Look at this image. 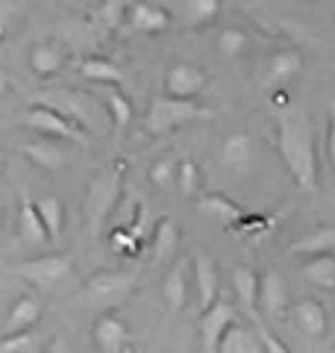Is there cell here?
I'll use <instances>...</instances> for the list:
<instances>
[{
  "label": "cell",
  "instance_id": "cell-31",
  "mask_svg": "<svg viewBox=\"0 0 335 353\" xmlns=\"http://www.w3.org/2000/svg\"><path fill=\"white\" fill-rule=\"evenodd\" d=\"M250 48V36L244 30L238 27H227V30H221V36H218V53L223 59H238L244 57Z\"/></svg>",
  "mask_w": 335,
  "mask_h": 353
},
{
  "label": "cell",
  "instance_id": "cell-39",
  "mask_svg": "<svg viewBox=\"0 0 335 353\" xmlns=\"http://www.w3.org/2000/svg\"><path fill=\"white\" fill-rule=\"evenodd\" d=\"M15 15H18V6L15 3H0V41H3L9 32H12Z\"/></svg>",
  "mask_w": 335,
  "mask_h": 353
},
{
  "label": "cell",
  "instance_id": "cell-21",
  "mask_svg": "<svg viewBox=\"0 0 335 353\" xmlns=\"http://www.w3.org/2000/svg\"><path fill=\"white\" fill-rule=\"evenodd\" d=\"M18 233H21V241H27V245H50V236H48V227L41 224V215L36 209V201H30L24 197L21 201V212H18Z\"/></svg>",
  "mask_w": 335,
  "mask_h": 353
},
{
  "label": "cell",
  "instance_id": "cell-8",
  "mask_svg": "<svg viewBox=\"0 0 335 353\" xmlns=\"http://www.w3.org/2000/svg\"><path fill=\"white\" fill-rule=\"evenodd\" d=\"M171 21H180L185 30L209 27L221 12V0H162L159 3Z\"/></svg>",
  "mask_w": 335,
  "mask_h": 353
},
{
  "label": "cell",
  "instance_id": "cell-34",
  "mask_svg": "<svg viewBox=\"0 0 335 353\" xmlns=\"http://www.w3.org/2000/svg\"><path fill=\"white\" fill-rule=\"evenodd\" d=\"M176 185L185 197H197L200 194V168L194 159H183L176 165Z\"/></svg>",
  "mask_w": 335,
  "mask_h": 353
},
{
  "label": "cell",
  "instance_id": "cell-13",
  "mask_svg": "<svg viewBox=\"0 0 335 353\" xmlns=\"http://www.w3.org/2000/svg\"><path fill=\"white\" fill-rule=\"evenodd\" d=\"M221 162L236 176H247L256 165V141L247 132H232L221 145Z\"/></svg>",
  "mask_w": 335,
  "mask_h": 353
},
{
  "label": "cell",
  "instance_id": "cell-15",
  "mask_svg": "<svg viewBox=\"0 0 335 353\" xmlns=\"http://www.w3.org/2000/svg\"><path fill=\"white\" fill-rule=\"evenodd\" d=\"M44 312L41 297L36 294H24L18 297L15 306L9 309L6 324H3V336H21V333H32V327L39 324V318Z\"/></svg>",
  "mask_w": 335,
  "mask_h": 353
},
{
  "label": "cell",
  "instance_id": "cell-44",
  "mask_svg": "<svg viewBox=\"0 0 335 353\" xmlns=\"http://www.w3.org/2000/svg\"><path fill=\"white\" fill-rule=\"evenodd\" d=\"M0 221H3V203H0Z\"/></svg>",
  "mask_w": 335,
  "mask_h": 353
},
{
  "label": "cell",
  "instance_id": "cell-14",
  "mask_svg": "<svg viewBox=\"0 0 335 353\" xmlns=\"http://www.w3.org/2000/svg\"><path fill=\"white\" fill-rule=\"evenodd\" d=\"M92 339L103 353H124L130 347V327L121 321L118 315L106 312V315H100L94 321Z\"/></svg>",
  "mask_w": 335,
  "mask_h": 353
},
{
  "label": "cell",
  "instance_id": "cell-9",
  "mask_svg": "<svg viewBox=\"0 0 335 353\" xmlns=\"http://www.w3.org/2000/svg\"><path fill=\"white\" fill-rule=\"evenodd\" d=\"M174 21L171 15L165 12L159 3H148V0H139V3H130V15H127V24H124V36H159L171 27Z\"/></svg>",
  "mask_w": 335,
  "mask_h": 353
},
{
  "label": "cell",
  "instance_id": "cell-17",
  "mask_svg": "<svg viewBox=\"0 0 335 353\" xmlns=\"http://www.w3.org/2000/svg\"><path fill=\"white\" fill-rule=\"evenodd\" d=\"M32 106H48L56 109L59 115H65L77 127H85L88 124V112L80 97H74L71 92H41V94H32Z\"/></svg>",
  "mask_w": 335,
  "mask_h": 353
},
{
  "label": "cell",
  "instance_id": "cell-32",
  "mask_svg": "<svg viewBox=\"0 0 335 353\" xmlns=\"http://www.w3.org/2000/svg\"><path fill=\"white\" fill-rule=\"evenodd\" d=\"M127 15H130V3H127V0H106V3H100V9H97V21L109 32H121V30H124Z\"/></svg>",
  "mask_w": 335,
  "mask_h": 353
},
{
  "label": "cell",
  "instance_id": "cell-19",
  "mask_svg": "<svg viewBox=\"0 0 335 353\" xmlns=\"http://www.w3.org/2000/svg\"><path fill=\"white\" fill-rule=\"evenodd\" d=\"M197 209H200L203 215L215 218L218 224H223V227H238L241 221H244V209H241L236 201L223 197V194H200Z\"/></svg>",
  "mask_w": 335,
  "mask_h": 353
},
{
  "label": "cell",
  "instance_id": "cell-12",
  "mask_svg": "<svg viewBox=\"0 0 335 353\" xmlns=\"http://www.w3.org/2000/svg\"><path fill=\"white\" fill-rule=\"evenodd\" d=\"M292 303V292H288V283L279 271H265L259 277V309L265 315H274V318H283L288 312Z\"/></svg>",
  "mask_w": 335,
  "mask_h": 353
},
{
  "label": "cell",
  "instance_id": "cell-18",
  "mask_svg": "<svg viewBox=\"0 0 335 353\" xmlns=\"http://www.w3.org/2000/svg\"><path fill=\"white\" fill-rule=\"evenodd\" d=\"M292 315H294L297 327L303 330L306 336L318 339V336L327 333V324H329L327 306H323L321 301H315V297H303V301H297V303L292 306Z\"/></svg>",
  "mask_w": 335,
  "mask_h": 353
},
{
  "label": "cell",
  "instance_id": "cell-40",
  "mask_svg": "<svg viewBox=\"0 0 335 353\" xmlns=\"http://www.w3.org/2000/svg\"><path fill=\"white\" fill-rule=\"evenodd\" d=\"M327 153H329V162L335 168V103L329 106V132H327Z\"/></svg>",
  "mask_w": 335,
  "mask_h": 353
},
{
  "label": "cell",
  "instance_id": "cell-16",
  "mask_svg": "<svg viewBox=\"0 0 335 353\" xmlns=\"http://www.w3.org/2000/svg\"><path fill=\"white\" fill-rule=\"evenodd\" d=\"M188 285H192V262H174L171 271L165 274V283H162V294H165V303L171 312H180L188 301Z\"/></svg>",
  "mask_w": 335,
  "mask_h": 353
},
{
  "label": "cell",
  "instance_id": "cell-35",
  "mask_svg": "<svg viewBox=\"0 0 335 353\" xmlns=\"http://www.w3.org/2000/svg\"><path fill=\"white\" fill-rule=\"evenodd\" d=\"M41 339L36 333H21V336H3L0 339V353H39Z\"/></svg>",
  "mask_w": 335,
  "mask_h": 353
},
{
  "label": "cell",
  "instance_id": "cell-38",
  "mask_svg": "<svg viewBox=\"0 0 335 353\" xmlns=\"http://www.w3.org/2000/svg\"><path fill=\"white\" fill-rule=\"evenodd\" d=\"M256 330H259V339H262V350L265 353H292V350L283 345V339H279L274 330H267L262 324V318H256Z\"/></svg>",
  "mask_w": 335,
  "mask_h": 353
},
{
  "label": "cell",
  "instance_id": "cell-6",
  "mask_svg": "<svg viewBox=\"0 0 335 353\" xmlns=\"http://www.w3.org/2000/svg\"><path fill=\"white\" fill-rule=\"evenodd\" d=\"M71 271V259L68 256H59V253H50V256H39V259H27V262H18L12 274L21 280L32 283L36 289H50L59 280L68 277Z\"/></svg>",
  "mask_w": 335,
  "mask_h": 353
},
{
  "label": "cell",
  "instance_id": "cell-26",
  "mask_svg": "<svg viewBox=\"0 0 335 353\" xmlns=\"http://www.w3.org/2000/svg\"><path fill=\"white\" fill-rule=\"evenodd\" d=\"M21 153L36 165L41 171H62L65 165V150L59 145H53V141H30V145L21 148Z\"/></svg>",
  "mask_w": 335,
  "mask_h": 353
},
{
  "label": "cell",
  "instance_id": "cell-3",
  "mask_svg": "<svg viewBox=\"0 0 335 353\" xmlns=\"http://www.w3.org/2000/svg\"><path fill=\"white\" fill-rule=\"evenodd\" d=\"M212 112L203 109L200 103L194 101H176V97H153L150 101V109L148 115H144V130L150 132V136H165V132L171 130H180L185 124H192V121H200V118H209Z\"/></svg>",
  "mask_w": 335,
  "mask_h": 353
},
{
  "label": "cell",
  "instance_id": "cell-23",
  "mask_svg": "<svg viewBox=\"0 0 335 353\" xmlns=\"http://www.w3.org/2000/svg\"><path fill=\"white\" fill-rule=\"evenodd\" d=\"M176 250H180V230H176L174 218H162L159 224H156L153 236H150L153 262L159 265V262H165V259H171Z\"/></svg>",
  "mask_w": 335,
  "mask_h": 353
},
{
  "label": "cell",
  "instance_id": "cell-24",
  "mask_svg": "<svg viewBox=\"0 0 335 353\" xmlns=\"http://www.w3.org/2000/svg\"><path fill=\"white\" fill-rule=\"evenodd\" d=\"M80 74L88 83H100L106 88H118V83H124V71L106 57H85L80 62Z\"/></svg>",
  "mask_w": 335,
  "mask_h": 353
},
{
  "label": "cell",
  "instance_id": "cell-43",
  "mask_svg": "<svg viewBox=\"0 0 335 353\" xmlns=\"http://www.w3.org/2000/svg\"><path fill=\"white\" fill-rule=\"evenodd\" d=\"M3 165H6V159H3V150H0V176H3Z\"/></svg>",
  "mask_w": 335,
  "mask_h": 353
},
{
  "label": "cell",
  "instance_id": "cell-22",
  "mask_svg": "<svg viewBox=\"0 0 335 353\" xmlns=\"http://www.w3.org/2000/svg\"><path fill=\"white\" fill-rule=\"evenodd\" d=\"M332 248H335V227L323 224V227H315L312 233L300 236L297 241H292L288 253H292V256L312 259V256H321V253H332Z\"/></svg>",
  "mask_w": 335,
  "mask_h": 353
},
{
  "label": "cell",
  "instance_id": "cell-5",
  "mask_svg": "<svg viewBox=\"0 0 335 353\" xmlns=\"http://www.w3.org/2000/svg\"><path fill=\"white\" fill-rule=\"evenodd\" d=\"M236 306L227 303L223 297H218L206 312H200V321H197V330H200V353H218V345L223 333L236 324Z\"/></svg>",
  "mask_w": 335,
  "mask_h": 353
},
{
  "label": "cell",
  "instance_id": "cell-10",
  "mask_svg": "<svg viewBox=\"0 0 335 353\" xmlns=\"http://www.w3.org/2000/svg\"><path fill=\"white\" fill-rule=\"evenodd\" d=\"M206 85V71L192 62H176L165 74V94L176 101H194Z\"/></svg>",
  "mask_w": 335,
  "mask_h": 353
},
{
  "label": "cell",
  "instance_id": "cell-4",
  "mask_svg": "<svg viewBox=\"0 0 335 353\" xmlns=\"http://www.w3.org/2000/svg\"><path fill=\"white\" fill-rule=\"evenodd\" d=\"M139 285V274L136 271H124V268H112V271H97L85 280V294L88 301L106 309H115L121 303H127L132 292Z\"/></svg>",
  "mask_w": 335,
  "mask_h": 353
},
{
  "label": "cell",
  "instance_id": "cell-29",
  "mask_svg": "<svg viewBox=\"0 0 335 353\" xmlns=\"http://www.w3.org/2000/svg\"><path fill=\"white\" fill-rule=\"evenodd\" d=\"M36 209L41 215V224L48 227L50 241L62 239V230H65V203H62V197L44 194V197H39V201H36Z\"/></svg>",
  "mask_w": 335,
  "mask_h": 353
},
{
  "label": "cell",
  "instance_id": "cell-20",
  "mask_svg": "<svg viewBox=\"0 0 335 353\" xmlns=\"http://www.w3.org/2000/svg\"><path fill=\"white\" fill-rule=\"evenodd\" d=\"M218 353H265L262 350L259 330L236 321V324L227 330V333H223L221 345H218Z\"/></svg>",
  "mask_w": 335,
  "mask_h": 353
},
{
  "label": "cell",
  "instance_id": "cell-37",
  "mask_svg": "<svg viewBox=\"0 0 335 353\" xmlns=\"http://www.w3.org/2000/svg\"><path fill=\"white\" fill-rule=\"evenodd\" d=\"M150 183L156 189H168V185L176 183V162L174 159H159L150 168Z\"/></svg>",
  "mask_w": 335,
  "mask_h": 353
},
{
  "label": "cell",
  "instance_id": "cell-33",
  "mask_svg": "<svg viewBox=\"0 0 335 353\" xmlns=\"http://www.w3.org/2000/svg\"><path fill=\"white\" fill-rule=\"evenodd\" d=\"M106 112L112 118V124H115V130L124 132L132 121V103L118 92V88H106Z\"/></svg>",
  "mask_w": 335,
  "mask_h": 353
},
{
  "label": "cell",
  "instance_id": "cell-7",
  "mask_svg": "<svg viewBox=\"0 0 335 353\" xmlns=\"http://www.w3.org/2000/svg\"><path fill=\"white\" fill-rule=\"evenodd\" d=\"M24 124L36 132H44V136L50 139H65V141H77V145H83L85 136L83 130L71 124L65 115H59L56 109H48V106H30L27 115H24Z\"/></svg>",
  "mask_w": 335,
  "mask_h": 353
},
{
  "label": "cell",
  "instance_id": "cell-25",
  "mask_svg": "<svg viewBox=\"0 0 335 353\" xmlns=\"http://www.w3.org/2000/svg\"><path fill=\"white\" fill-rule=\"evenodd\" d=\"M232 292H236L238 303L247 309V312L256 315V309H259V274L253 268H244L238 265L236 271H232ZM259 318V315H256Z\"/></svg>",
  "mask_w": 335,
  "mask_h": 353
},
{
  "label": "cell",
  "instance_id": "cell-1",
  "mask_svg": "<svg viewBox=\"0 0 335 353\" xmlns=\"http://www.w3.org/2000/svg\"><path fill=\"white\" fill-rule=\"evenodd\" d=\"M276 148L297 189L315 192L318 157H315L312 118L300 103H288L285 97H279V106H276Z\"/></svg>",
  "mask_w": 335,
  "mask_h": 353
},
{
  "label": "cell",
  "instance_id": "cell-41",
  "mask_svg": "<svg viewBox=\"0 0 335 353\" xmlns=\"http://www.w3.org/2000/svg\"><path fill=\"white\" fill-rule=\"evenodd\" d=\"M48 353H71V347H68V339H65V336H56V339L50 341Z\"/></svg>",
  "mask_w": 335,
  "mask_h": 353
},
{
  "label": "cell",
  "instance_id": "cell-27",
  "mask_svg": "<svg viewBox=\"0 0 335 353\" xmlns=\"http://www.w3.org/2000/svg\"><path fill=\"white\" fill-rule=\"evenodd\" d=\"M30 68L41 80H50V77H56L65 68V50L59 44H39L30 57Z\"/></svg>",
  "mask_w": 335,
  "mask_h": 353
},
{
  "label": "cell",
  "instance_id": "cell-36",
  "mask_svg": "<svg viewBox=\"0 0 335 353\" xmlns=\"http://www.w3.org/2000/svg\"><path fill=\"white\" fill-rule=\"evenodd\" d=\"M109 245L112 250H118V253H127V256H136V253L141 250V241L130 233V227H115L109 233Z\"/></svg>",
  "mask_w": 335,
  "mask_h": 353
},
{
  "label": "cell",
  "instance_id": "cell-30",
  "mask_svg": "<svg viewBox=\"0 0 335 353\" xmlns=\"http://www.w3.org/2000/svg\"><path fill=\"white\" fill-rule=\"evenodd\" d=\"M303 274L312 285H318L323 292H335V256L332 253H321V256L306 259Z\"/></svg>",
  "mask_w": 335,
  "mask_h": 353
},
{
  "label": "cell",
  "instance_id": "cell-42",
  "mask_svg": "<svg viewBox=\"0 0 335 353\" xmlns=\"http://www.w3.org/2000/svg\"><path fill=\"white\" fill-rule=\"evenodd\" d=\"M9 83H12V80H9V74L0 68V94H6V92H9Z\"/></svg>",
  "mask_w": 335,
  "mask_h": 353
},
{
  "label": "cell",
  "instance_id": "cell-2",
  "mask_svg": "<svg viewBox=\"0 0 335 353\" xmlns=\"http://www.w3.org/2000/svg\"><path fill=\"white\" fill-rule=\"evenodd\" d=\"M121 189H124V162H115L103 174H97L85 192V218L92 233H100L109 215L115 212L121 201Z\"/></svg>",
  "mask_w": 335,
  "mask_h": 353
},
{
  "label": "cell",
  "instance_id": "cell-28",
  "mask_svg": "<svg viewBox=\"0 0 335 353\" xmlns=\"http://www.w3.org/2000/svg\"><path fill=\"white\" fill-rule=\"evenodd\" d=\"M300 71H303V57H300L297 50L285 48L271 57V65H267V83L271 85H283L288 83L292 77H297Z\"/></svg>",
  "mask_w": 335,
  "mask_h": 353
},
{
  "label": "cell",
  "instance_id": "cell-11",
  "mask_svg": "<svg viewBox=\"0 0 335 353\" xmlns=\"http://www.w3.org/2000/svg\"><path fill=\"white\" fill-rule=\"evenodd\" d=\"M192 280H194V292H197V303L200 312L218 301V289H221V274H218V262L209 256L206 250H197L192 256Z\"/></svg>",
  "mask_w": 335,
  "mask_h": 353
}]
</instances>
